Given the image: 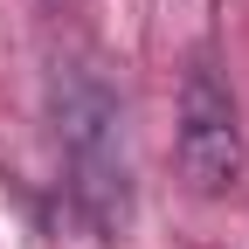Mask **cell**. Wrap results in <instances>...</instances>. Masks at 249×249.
I'll return each mask as SVG.
<instances>
[{
  "label": "cell",
  "mask_w": 249,
  "mask_h": 249,
  "mask_svg": "<svg viewBox=\"0 0 249 249\" xmlns=\"http://www.w3.org/2000/svg\"><path fill=\"white\" fill-rule=\"evenodd\" d=\"M55 132L70 160V194L97 235H124L132 222V166H124V132H118V97L90 70L55 76Z\"/></svg>",
  "instance_id": "1"
},
{
  "label": "cell",
  "mask_w": 249,
  "mask_h": 249,
  "mask_svg": "<svg viewBox=\"0 0 249 249\" xmlns=\"http://www.w3.org/2000/svg\"><path fill=\"white\" fill-rule=\"evenodd\" d=\"M180 180L194 194H229L242 180V118L235 90L208 55L187 62L180 76Z\"/></svg>",
  "instance_id": "2"
}]
</instances>
